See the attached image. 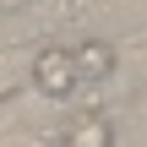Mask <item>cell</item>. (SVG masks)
<instances>
[{"label": "cell", "instance_id": "6da1fadb", "mask_svg": "<svg viewBox=\"0 0 147 147\" xmlns=\"http://www.w3.org/2000/svg\"><path fill=\"white\" fill-rule=\"evenodd\" d=\"M27 82H33L44 98H71V93L82 87L71 44H38V49H33V65H27Z\"/></svg>", "mask_w": 147, "mask_h": 147}, {"label": "cell", "instance_id": "7a4b0ae2", "mask_svg": "<svg viewBox=\"0 0 147 147\" xmlns=\"http://www.w3.org/2000/svg\"><path fill=\"white\" fill-rule=\"evenodd\" d=\"M71 55H76V76H82V82H104V76H115V60H120L115 44L98 38V33L82 38V44H71Z\"/></svg>", "mask_w": 147, "mask_h": 147}, {"label": "cell", "instance_id": "3957f363", "mask_svg": "<svg viewBox=\"0 0 147 147\" xmlns=\"http://www.w3.org/2000/svg\"><path fill=\"white\" fill-rule=\"evenodd\" d=\"M60 147H115V125H109L98 109H87V115H76V120L60 131Z\"/></svg>", "mask_w": 147, "mask_h": 147}, {"label": "cell", "instance_id": "277c9868", "mask_svg": "<svg viewBox=\"0 0 147 147\" xmlns=\"http://www.w3.org/2000/svg\"><path fill=\"white\" fill-rule=\"evenodd\" d=\"M27 65H33V49H0V98H11L22 82H27Z\"/></svg>", "mask_w": 147, "mask_h": 147}]
</instances>
